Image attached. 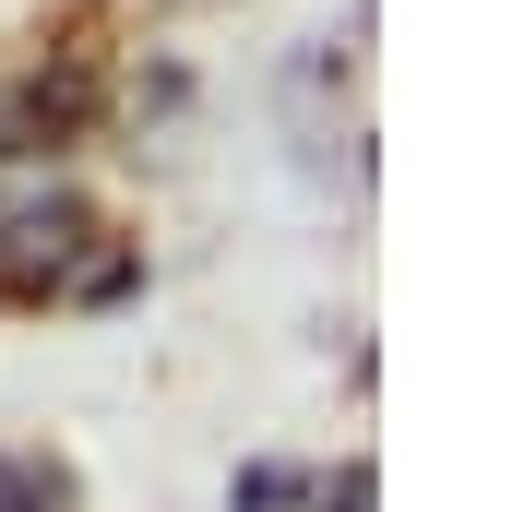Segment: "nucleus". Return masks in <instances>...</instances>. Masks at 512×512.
<instances>
[{
	"label": "nucleus",
	"instance_id": "1",
	"mask_svg": "<svg viewBox=\"0 0 512 512\" xmlns=\"http://www.w3.org/2000/svg\"><path fill=\"white\" fill-rule=\"evenodd\" d=\"M84 239H96V215H84L72 191L36 203V215H12V227H0V298H60L72 262H84Z\"/></svg>",
	"mask_w": 512,
	"mask_h": 512
},
{
	"label": "nucleus",
	"instance_id": "2",
	"mask_svg": "<svg viewBox=\"0 0 512 512\" xmlns=\"http://www.w3.org/2000/svg\"><path fill=\"white\" fill-rule=\"evenodd\" d=\"M84 120V84H0V155H36V143H60V131Z\"/></svg>",
	"mask_w": 512,
	"mask_h": 512
},
{
	"label": "nucleus",
	"instance_id": "3",
	"mask_svg": "<svg viewBox=\"0 0 512 512\" xmlns=\"http://www.w3.org/2000/svg\"><path fill=\"white\" fill-rule=\"evenodd\" d=\"M0 512H72V465H48V453H0Z\"/></svg>",
	"mask_w": 512,
	"mask_h": 512
},
{
	"label": "nucleus",
	"instance_id": "4",
	"mask_svg": "<svg viewBox=\"0 0 512 512\" xmlns=\"http://www.w3.org/2000/svg\"><path fill=\"white\" fill-rule=\"evenodd\" d=\"M227 512H298V465H251V477L227 489Z\"/></svg>",
	"mask_w": 512,
	"mask_h": 512
},
{
	"label": "nucleus",
	"instance_id": "5",
	"mask_svg": "<svg viewBox=\"0 0 512 512\" xmlns=\"http://www.w3.org/2000/svg\"><path fill=\"white\" fill-rule=\"evenodd\" d=\"M334 512H370V465H346V477H334Z\"/></svg>",
	"mask_w": 512,
	"mask_h": 512
}]
</instances>
